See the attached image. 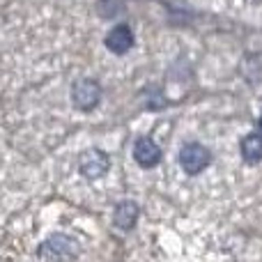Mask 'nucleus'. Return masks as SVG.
<instances>
[{
  "label": "nucleus",
  "instance_id": "0eeeda50",
  "mask_svg": "<svg viewBox=\"0 0 262 262\" xmlns=\"http://www.w3.org/2000/svg\"><path fill=\"white\" fill-rule=\"evenodd\" d=\"M136 219H138V205L131 203V200H124V203H120L118 207H115L113 221H115V226L122 228V230H131Z\"/></svg>",
  "mask_w": 262,
  "mask_h": 262
},
{
  "label": "nucleus",
  "instance_id": "20e7f679",
  "mask_svg": "<svg viewBox=\"0 0 262 262\" xmlns=\"http://www.w3.org/2000/svg\"><path fill=\"white\" fill-rule=\"evenodd\" d=\"M108 168H111V159H108V154L101 152V149H88L81 157V161H78V170H81V175L88 177V180H99V177H104L106 172H108Z\"/></svg>",
  "mask_w": 262,
  "mask_h": 262
},
{
  "label": "nucleus",
  "instance_id": "f03ea898",
  "mask_svg": "<svg viewBox=\"0 0 262 262\" xmlns=\"http://www.w3.org/2000/svg\"><path fill=\"white\" fill-rule=\"evenodd\" d=\"M212 157H209V149L203 147L200 143H186L184 147L180 149V166L184 172L189 175H198L200 170L209 166Z\"/></svg>",
  "mask_w": 262,
  "mask_h": 262
},
{
  "label": "nucleus",
  "instance_id": "1a4fd4ad",
  "mask_svg": "<svg viewBox=\"0 0 262 262\" xmlns=\"http://www.w3.org/2000/svg\"><path fill=\"white\" fill-rule=\"evenodd\" d=\"M260 127H262V118H260Z\"/></svg>",
  "mask_w": 262,
  "mask_h": 262
},
{
  "label": "nucleus",
  "instance_id": "7ed1b4c3",
  "mask_svg": "<svg viewBox=\"0 0 262 262\" xmlns=\"http://www.w3.org/2000/svg\"><path fill=\"white\" fill-rule=\"evenodd\" d=\"M101 99V88L92 78H78L72 88V101L78 111H92Z\"/></svg>",
  "mask_w": 262,
  "mask_h": 262
},
{
  "label": "nucleus",
  "instance_id": "423d86ee",
  "mask_svg": "<svg viewBox=\"0 0 262 262\" xmlns=\"http://www.w3.org/2000/svg\"><path fill=\"white\" fill-rule=\"evenodd\" d=\"M106 46L113 53H127V51L134 46V35H131L129 26H115L113 30L106 35Z\"/></svg>",
  "mask_w": 262,
  "mask_h": 262
},
{
  "label": "nucleus",
  "instance_id": "f257e3e1",
  "mask_svg": "<svg viewBox=\"0 0 262 262\" xmlns=\"http://www.w3.org/2000/svg\"><path fill=\"white\" fill-rule=\"evenodd\" d=\"M41 260H64V258H76L78 255V246L72 237L67 235H53L39 246L37 251Z\"/></svg>",
  "mask_w": 262,
  "mask_h": 262
},
{
  "label": "nucleus",
  "instance_id": "39448f33",
  "mask_svg": "<svg viewBox=\"0 0 262 262\" xmlns=\"http://www.w3.org/2000/svg\"><path fill=\"white\" fill-rule=\"evenodd\" d=\"M134 159L138 161V166L143 168H152L159 163V159H161V149H159V145L154 143V140L149 138H138L134 145Z\"/></svg>",
  "mask_w": 262,
  "mask_h": 262
},
{
  "label": "nucleus",
  "instance_id": "6e6552de",
  "mask_svg": "<svg viewBox=\"0 0 262 262\" xmlns=\"http://www.w3.org/2000/svg\"><path fill=\"white\" fill-rule=\"evenodd\" d=\"M242 157L249 163H258L262 159V136L260 134H249L242 140Z\"/></svg>",
  "mask_w": 262,
  "mask_h": 262
}]
</instances>
